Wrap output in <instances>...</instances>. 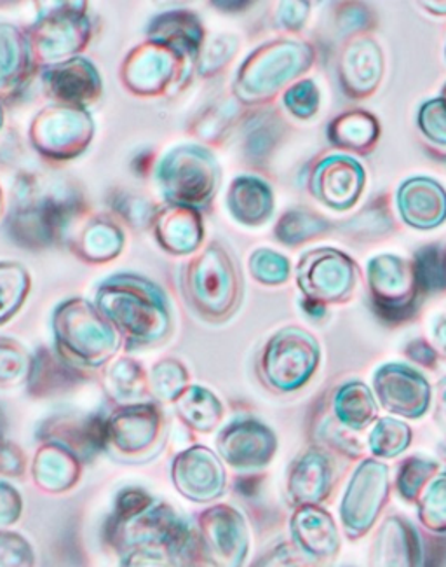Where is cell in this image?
Here are the masks:
<instances>
[{
	"label": "cell",
	"instance_id": "obj_59",
	"mask_svg": "<svg viewBox=\"0 0 446 567\" xmlns=\"http://www.w3.org/2000/svg\"><path fill=\"white\" fill-rule=\"evenodd\" d=\"M445 60H446V45H445Z\"/></svg>",
	"mask_w": 446,
	"mask_h": 567
},
{
	"label": "cell",
	"instance_id": "obj_16",
	"mask_svg": "<svg viewBox=\"0 0 446 567\" xmlns=\"http://www.w3.org/2000/svg\"><path fill=\"white\" fill-rule=\"evenodd\" d=\"M385 75V53L373 35H357L340 45L336 54L339 86L352 102L372 99Z\"/></svg>",
	"mask_w": 446,
	"mask_h": 567
},
{
	"label": "cell",
	"instance_id": "obj_34",
	"mask_svg": "<svg viewBox=\"0 0 446 567\" xmlns=\"http://www.w3.org/2000/svg\"><path fill=\"white\" fill-rule=\"evenodd\" d=\"M311 440L314 447L323 449L333 457H342L348 463H352V461L360 463L366 457L365 442L340 426L328 411V405H324L320 414L312 420Z\"/></svg>",
	"mask_w": 446,
	"mask_h": 567
},
{
	"label": "cell",
	"instance_id": "obj_20",
	"mask_svg": "<svg viewBox=\"0 0 446 567\" xmlns=\"http://www.w3.org/2000/svg\"><path fill=\"white\" fill-rule=\"evenodd\" d=\"M394 202L402 223L412 229L434 230L446 223V189L436 178H405L397 185Z\"/></svg>",
	"mask_w": 446,
	"mask_h": 567
},
{
	"label": "cell",
	"instance_id": "obj_47",
	"mask_svg": "<svg viewBox=\"0 0 446 567\" xmlns=\"http://www.w3.org/2000/svg\"><path fill=\"white\" fill-rule=\"evenodd\" d=\"M145 383H147V379H145L144 370L129 358L115 362L108 370L107 384L117 396H132Z\"/></svg>",
	"mask_w": 446,
	"mask_h": 567
},
{
	"label": "cell",
	"instance_id": "obj_12",
	"mask_svg": "<svg viewBox=\"0 0 446 567\" xmlns=\"http://www.w3.org/2000/svg\"><path fill=\"white\" fill-rule=\"evenodd\" d=\"M95 130V120L86 109L53 103L33 115L29 138L33 151L42 157L63 163L86 153Z\"/></svg>",
	"mask_w": 446,
	"mask_h": 567
},
{
	"label": "cell",
	"instance_id": "obj_28",
	"mask_svg": "<svg viewBox=\"0 0 446 567\" xmlns=\"http://www.w3.org/2000/svg\"><path fill=\"white\" fill-rule=\"evenodd\" d=\"M227 210L236 223L245 227H262L276 210L274 189L266 178L238 175L227 190Z\"/></svg>",
	"mask_w": 446,
	"mask_h": 567
},
{
	"label": "cell",
	"instance_id": "obj_21",
	"mask_svg": "<svg viewBox=\"0 0 446 567\" xmlns=\"http://www.w3.org/2000/svg\"><path fill=\"white\" fill-rule=\"evenodd\" d=\"M65 247L82 262H111L123 254L126 233L108 212H90L79 220Z\"/></svg>",
	"mask_w": 446,
	"mask_h": 567
},
{
	"label": "cell",
	"instance_id": "obj_7",
	"mask_svg": "<svg viewBox=\"0 0 446 567\" xmlns=\"http://www.w3.org/2000/svg\"><path fill=\"white\" fill-rule=\"evenodd\" d=\"M323 360L320 341L299 326H288L272 333L258 358V375L263 386L290 395L311 383Z\"/></svg>",
	"mask_w": 446,
	"mask_h": 567
},
{
	"label": "cell",
	"instance_id": "obj_45",
	"mask_svg": "<svg viewBox=\"0 0 446 567\" xmlns=\"http://www.w3.org/2000/svg\"><path fill=\"white\" fill-rule=\"evenodd\" d=\"M415 123L421 135L434 147L446 148V102L442 96L426 100L418 107Z\"/></svg>",
	"mask_w": 446,
	"mask_h": 567
},
{
	"label": "cell",
	"instance_id": "obj_10",
	"mask_svg": "<svg viewBox=\"0 0 446 567\" xmlns=\"http://www.w3.org/2000/svg\"><path fill=\"white\" fill-rule=\"evenodd\" d=\"M391 493L390 465L372 456L361 460L352 470L339 506L340 524L349 542H360L372 533L390 505Z\"/></svg>",
	"mask_w": 446,
	"mask_h": 567
},
{
	"label": "cell",
	"instance_id": "obj_36",
	"mask_svg": "<svg viewBox=\"0 0 446 567\" xmlns=\"http://www.w3.org/2000/svg\"><path fill=\"white\" fill-rule=\"evenodd\" d=\"M108 214L133 230H151L160 205L152 202L145 194L129 189H115L108 194Z\"/></svg>",
	"mask_w": 446,
	"mask_h": 567
},
{
	"label": "cell",
	"instance_id": "obj_29",
	"mask_svg": "<svg viewBox=\"0 0 446 567\" xmlns=\"http://www.w3.org/2000/svg\"><path fill=\"white\" fill-rule=\"evenodd\" d=\"M328 411L340 426L354 435L369 432L381 417V408L372 388L361 379H349L333 388L332 396L328 400Z\"/></svg>",
	"mask_w": 446,
	"mask_h": 567
},
{
	"label": "cell",
	"instance_id": "obj_27",
	"mask_svg": "<svg viewBox=\"0 0 446 567\" xmlns=\"http://www.w3.org/2000/svg\"><path fill=\"white\" fill-rule=\"evenodd\" d=\"M287 121L276 109H250L241 121L242 157L251 168H263L287 136Z\"/></svg>",
	"mask_w": 446,
	"mask_h": 567
},
{
	"label": "cell",
	"instance_id": "obj_54",
	"mask_svg": "<svg viewBox=\"0 0 446 567\" xmlns=\"http://www.w3.org/2000/svg\"><path fill=\"white\" fill-rule=\"evenodd\" d=\"M422 9L433 17L446 18V0H431V2H421Z\"/></svg>",
	"mask_w": 446,
	"mask_h": 567
},
{
	"label": "cell",
	"instance_id": "obj_51",
	"mask_svg": "<svg viewBox=\"0 0 446 567\" xmlns=\"http://www.w3.org/2000/svg\"><path fill=\"white\" fill-rule=\"evenodd\" d=\"M433 421L446 440V375L438 379L433 391Z\"/></svg>",
	"mask_w": 446,
	"mask_h": 567
},
{
	"label": "cell",
	"instance_id": "obj_48",
	"mask_svg": "<svg viewBox=\"0 0 446 567\" xmlns=\"http://www.w3.org/2000/svg\"><path fill=\"white\" fill-rule=\"evenodd\" d=\"M29 367L23 346L13 339L0 338V383H17L23 378Z\"/></svg>",
	"mask_w": 446,
	"mask_h": 567
},
{
	"label": "cell",
	"instance_id": "obj_57",
	"mask_svg": "<svg viewBox=\"0 0 446 567\" xmlns=\"http://www.w3.org/2000/svg\"><path fill=\"white\" fill-rule=\"evenodd\" d=\"M439 96H442V99L446 102V83L443 84L442 93H439Z\"/></svg>",
	"mask_w": 446,
	"mask_h": 567
},
{
	"label": "cell",
	"instance_id": "obj_5",
	"mask_svg": "<svg viewBox=\"0 0 446 567\" xmlns=\"http://www.w3.org/2000/svg\"><path fill=\"white\" fill-rule=\"evenodd\" d=\"M154 178L164 205L208 210L221 185V168L211 148L181 144L164 154L154 166Z\"/></svg>",
	"mask_w": 446,
	"mask_h": 567
},
{
	"label": "cell",
	"instance_id": "obj_23",
	"mask_svg": "<svg viewBox=\"0 0 446 567\" xmlns=\"http://www.w3.org/2000/svg\"><path fill=\"white\" fill-rule=\"evenodd\" d=\"M39 69L27 30L0 21V100L23 95Z\"/></svg>",
	"mask_w": 446,
	"mask_h": 567
},
{
	"label": "cell",
	"instance_id": "obj_1",
	"mask_svg": "<svg viewBox=\"0 0 446 567\" xmlns=\"http://www.w3.org/2000/svg\"><path fill=\"white\" fill-rule=\"evenodd\" d=\"M90 212L74 182L23 173L14 184L6 233L18 247L45 250L66 245L79 220Z\"/></svg>",
	"mask_w": 446,
	"mask_h": 567
},
{
	"label": "cell",
	"instance_id": "obj_42",
	"mask_svg": "<svg viewBox=\"0 0 446 567\" xmlns=\"http://www.w3.org/2000/svg\"><path fill=\"white\" fill-rule=\"evenodd\" d=\"M241 41L232 33H220L217 38L206 39L201 54L197 58L196 72L199 78H215L226 71L239 53Z\"/></svg>",
	"mask_w": 446,
	"mask_h": 567
},
{
	"label": "cell",
	"instance_id": "obj_9",
	"mask_svg": "<svg viewBox=\"0 0 446 567\" xmlns=\"http://www.w3.org/2000/svg\"><path fill=\"white\" fill-rule=\"evenodd\" d=\"M38 20L27 30L39 66L82 56L93 35L86 2H42Z\"/></svg>",
	"mask_w": 446,
	"mask_h": 567
},
{
	"label": "cell",
	"instance_id": "obj_19",
	"mask_svg": "<svg viewBox=\"0 0 446 567\" xmlns=\"http://www.w3.org/2000/svg\"><path fill=\"white\" fill-rule=\"evenodd\" d=\"M336 484V457L323 449L311 445L291 465L288 475V496L295 508L308 505L323 506V503L335 493Z\"/></svg>",
	"mask_w": 446,
	"mask_h": 567
},
{
	"label": "cell",
	"instance_id": "obj_35",
	"mask_svg": "<svg viewBox=\"0 0 446 567\" xmlns=\"http://www.w3.org/2000/svg\"><path fill=\"white\" fill-rule=\"evenodd\" d=\"M414 442V430L406 421L393 415L378 417L366 436V451L375 460H396L408 451Z\"/></svg>",
	"mask_w": 446,
	"mask_h": 567
},
{
	"label": "cell",
	"instance_id": "obj_43",
	"mask_svg": "<svg viewBox=\"0 0 446 567\" xmlns=\"http://www.w3.org/2000/svg\"><path fill=\"white\" fill-rule=\"evenodd\" d=\"M335 29L345 41L357 35H372L377 29V14L369 4L340 2L335 6Z\"/></svg>",
	"mask_w": 446,
	"mask_h": 567
},
{
	"label": "cell",
	"instance_id": "obj_15",
	"mask_svg": "<svg viewBox=\"0 0 446 567\" xmlns=\"http://www.w3.org/2000/svg\"><path fill=\"white\" fill-rule=\"evenodd\" d=\"M372 390L378 408L403 421L422 420L433 409V384L406 362L382 363L373 372Z\"/></svg>",
	"mask_w": 446,
	"mask_h": 567
},
{
	"label": "cell",
	"instance_id": "obj_33",
	"mask_svg": "<svg viewBox=\"0 0 446 567\" xmlns=\"http://www.w3.org/2000/svg\"><path fill=\"white\" fill-rule=\"evenodd\" d=\"M245 114V107L236 100H221L197 115L190 124L189 133L203 142L205 147H220L229 141L236 128L241 126Z\"/></svg>",
	"mask_w": 446,
	"mask_h": 567
},
{
	"label": "cell",
	"instance_id": "obj_46",
	"mask_svg": "<svg viewBox=\"0 0 446 567\" xmlns=\"http://www.w3.org/2000/svg\"><path fill=\"white\" fill-rule=\"evenodd\" d=\"M187 370L178 360H163L151 372L152 388L157 395L173 399L180 391H185Z\"/></svg>",
	"mask_w": 446,
	"mask_h": 567
},
{
	"label": "cell",
	"instance_id": "obj_24",
	"mask_svg": "<svg viewBox=\"0 0 446 567\" xmlns=\"http://www.w3.org/2000/svg\"><path fill=\"white\" fill-rule=\"evenodd\" d=\"M145 35L147 41L163 45L194 66L208 39L201 17L189 9H175L157 14L148 23Z\"/></svg>",
	"mask_w": 446,
	"mask_h": 567
},
{
	"label": "cell",
	"instance_id": "obj_3",
	"mask_svg": "<svg viewBox=\"0 0 446 567\" xmlns=\"http://www.w3.org/2000/svg\"><path fill=\"white\" fill-rule=\"evenodd\" d=\"M318 62V50L308 39L283 35L258 45L239 65L232 99L248 109L271 107L284 91L305 78Z\"/></svg>",
	"mask_w": 446,
	"mask_h": 567
},
{
	"label": "cell",
	"instance_id": "obj_4",
	"mask_svg": "<svg viewBox=\"0 0 446 567\" xmlns=\"http://www.w3.org/2000/svg\"><path fill=\"white\" fill-rule=\"evenodd\" d=\"M180 290L187 308L201 320L226 323L245 299L241 266L224 243L214 239L184 264Z\"/></svg>",
	"mask_w": 446,
	"mask_h": 567
},
{
	"label": "cell",
	"instance_id": "obj_38",
	"mask_svg": "<svg viewBox=\"0 0 446 567\" xmlns=\"http://www.w3.org/2000/svg\"><path fill=\"white\" fill-rule=\"evenodd\" d=\"M32 290V276L20 262H0V326L21 311Z\"/></svg>",
	"mask_w": 446,
	"mask_h": 567
},
{
	"label": "cell",
	"instance_id": "obj_40",
	"mask_svg": "<svg viewBox=\"0 0 446 567\" xmlns=\"http://www.w3.org/2000/svg\"><path fill=\"white\" fill-rule=\"evenodd\" d=\"M417 517L421 526L433 535H446V470L418 497Z\"/></svg>",
	"mask_w": 446,
	"mask_h": 567
},
{
	"label": "cell",
	"instance_id": "obj_11",
	"mask_svg": "<svg viewBox=\"0 0 446 567\" xmlns=\"http://www.w3.org/2000/svg\"><path fill=\"white\" fill-rule=\"evenodd\" d=\"M361 269L348 251L318 247L303 251L295 266V284L302 299L332 308L351 302Z\"/></svg>",
	"mask_w": 446,
	"mask_h": 567
},
{
	"label": "cell",
	"instance_id": "obj_56",
	"mask_svg": "<svg viewBox=\"0 0 446 567\" xmlns=\"http://www.w3.org/2000/svg\"><path fill=\"white\" fill-rule=\"evenodd\" d=\"M4 193H2V189H0V217H2V214H4Z\"/></svg>",
	"mask_w": 446,
	"mask_h": 567
},
{
	"label": "cell",
	"instance_id": "obj_18",
	"mask_svg": "<svg viewBox=\"0 0 446 567\" xmlns=\"http://www.w3.org/2000/svg\"><path fill=\"white\" fill-rule=\"evenodd\" d=\"M290 530L297 550L314 566L333 563L342 550L339 524L324 506L295 508L291 515Z\"/></svg>",
	"mask_w": 446,
	"mask_h": 567
},
{
	"label": "cell",
	"instance_id": "obj_41",
	"mask_svg": "<svg viewBox=\"0 0 446 567\" xmlns=\"http://www.w3.org/2000/svg\"><path fill=\"white\" fill-rule=\"evenodd\" d=\"M248 271L257 284L263 287H283L290 281L291 260L272 248H257L248 257Z\"/></svg>",
	"mask_w": 446,
	"mask_h": 567
},
{
	"label": "cell",
	"instance_id": "obj_6",
	"mask_svg": "<svg viewBox=\"0 0 446 567\" xmlns=\"http://www.w3.org/2000/svg\"><path fill=\"white\" fill-rule=\"evenodd\" d=\"M51 327L60 357L79 365H105L123 342L95 302L84 297L62 300L54 308Z\"/></svg>",
	"mask_w": 446,
	"mask_h": 567
},
{
	"label": "cell",
	"instance_id": "obj_26",
	"mask_svg": "<svg viewBox=\"0 0 446 567\" xmlns=\"http://www.w3.org/2000/svg\"><path fill=\"white\" fill-rule=\"evenodd\" d=\"M382 136L377 115L366 109L354 107L340 112L326 124V141L339 153L370 156L375 153Z\"/></svg>",
	"mask_w": 446,
	"mask_h": 567
},
{
	"label": "cell",
	"instance_id": "obj_58",
	"mask_svg": "<svg viewBox=\"0 0 446 567\" xmlns=\"http://www.w3.org/2000/svg\"><path fill=\"white\" fill-rule=\"evenodd\" d=\"M443 460H445V470H446V449L443 451Z\"/></svg>",
	"mask_w": 446,
	"mask_h": 567
},
{
	"label": "cell",
	"instance_id": "obj_14",
	"mask_svg": "<svg viewBox=\"0 0 446 567\" xmlns=\"http://www.w3.org/2000/svg\"><path fill=\"white\" fill-rule=\"evenodd\" d=\"M369 175L365 166L354 156L330 153L315 157L308 168L305 187L311 198L328 210H352L360 205L366 190Z\"/></svg>",
	"mask_w": 446,
	"mask_h": 567
},
{
	"label": "cell",
	"instance_id": "obj_50",
	"mask_svg": "<svg viewBox=\"0 0 446 567\" xmlns=\"http://www.w3.org/2000/svg\"><path fill=\"white\" fill-rule=\"evenodd\" d=\"M406 360L422 367V369L436 370L442 358L438 351L434 348L433 342L426 338H415L406 342L405 350H403Z\"/></svg>",
	"mask_w": 446,
	"mask_h": 567
},
{
	"label": "cell",
	"instance_id": "obj_25",
	"mask_svg": "<svg viewBox=\"0 0 446 567\" xmlns=\"http://www.w3.org/2000/svg\"><path fill=\"white\" fill-rule=\"evenodd\" d=\"M151 230L160 250L169 256H194L205 243L203 214L180 206H160Z\"/></svg>",
	"mask_w": 446,
	"mask_h": 567
},
{
	"label": "cell",
	"instance_id": "obj_22",
	"mask_svg": "<svg viewBox=\"0 0 446 567\" xmlns=\"http://www.w3.org/2000/svg\"><path fill=\"white\" fill-rule=\"evenodd\" d=\"M424 548L417 527L403 515H387L377 527L369 567H422Z\"/></svg>",
	"mask_w": 446,
	"mask_h": 567
},
{
	"label": "cell",
	"instance_id": "obj_17",
	"mask_svg": "<svg viewBox=\"0 0 446 567\" xmlns=\"http://www.w3.org/2000/svg\"><path fill=\"white\" fill-rule=\"evenodd\" d=\"M45 93L69 107L86 109L95 105L103 95V81L95 63L86 56L72 58L58 65L45 66L41 72Z\"/></svg>",
	"mask_w": 446,
	"mask_h": 567
},
{
	"label": "cell",
	"instance_id": "obj_60",
	"mask_svg": "<svg viewBox=\"0 0 446 567\" xmlns=\"http://www.w3.org/2000/svg\"><path fill=\"white\" fill-rule=\"evenodd\" d=\"M445 257H446V245H445Z\"/></svg>",
	"mask_w": 446,
	"mask_h": 567
},
{
	"label": "cell",
	"instance_id": "obj_37",
	"mask_svg": "<svg viewBox=\"0 0 446 567\" xmlns=\"http://www.w3.org/2000/svg\"><path fill=\"white\" fill-rule=\"evenodd\" d=\"M442 468V461L433 457L422 456V454L405 457L397 465L393 487L403 502L412 505L418 502V497L426 491L427 485L443 472Z\"/></svg>",
	"mask_w": 446,
	"mask_h": 567
},
{
	"label": "cell",
	"instance_id": "obj_49",
	"mask_svg": "<svg viewBox=\"0 0 446 567\" xmlns=\"http://www.w3.org/2000/svg\"><path fill=\"white\" fill-rule=\"evenodd\" d=\"M311 9V2H300V0L279 2L276 4L274 23L288 35H297L308 25Z\"/></svg>",
	"mask_w": 446,
	"mask_h": 567
},
{
	"label": "cell",
	"instance_id": "obj_44",
	"mask_svg": "<svg viewBox=\"0 0 446 567\" xmlns=\"http://www.w3.org/2000/svg\"><path fill=\"white\" fill-rule=\"evenodd\" d=\"M284 111L297 121H311L321 109V90L314 79L303 78L281 96Z\"/></svg>",
	"mask_w": 446,
	"mask_h": 567
},
{
	"label": "cell",
	"instance_id": "obj_30",
	"mask_svg": "<svg viewBox=\"0 0 446 567\" xmlns=\"http://www.w3.org/2000/svg\"><path fill=\"white\" fill-rule=\"evenodd\" d=\"M232 432L229 457H232L234 465L262 468L271 463L278 451V439L271 427L260 421L248 420L236 424Z\"/></svg>",
	"mask_w": 446,
	"mask_h": 567
},
{
	"label": "cell",
	"instance_id": "obj_8",
	"mask_svg": "<svg viewBox=\"0 0 446 567\" xmlns=\"http://www.w3.org/2000/svg\"><path fill=\"white\" fill-rule=\"evenodd\" d=\"M365 276L370 306L381 323L394 329L415 320L426 297L418 285L414 260L377 254L366 262Z\"/></svg>",
	"mask_w": 446,
	"mask_h": 567
},
{
	"label": "cell",
	"instance_id": "obj_52",
	"mask_svg": "<svg viewBox=\"0 0 446 567\" xmlns=\"http://www.w3.org/2000/svg\"><path fill=\"white\" fill-rule=\"evenodd\" d=\"M429 341L438 351L439 358L446 360V312L434 318Z\"/></svg>",
	"mask_w": 446,
	"mask_h": 567
},
{
	"label": "cell",
	"instance_id": "obj_39",
	"mask_svg": "<svg viewBox=\"0 0 446 567\" xmlns=\"http://www.w3.org/2000/svg\"><path fill=\"white\" fill-rule=\"evenodd\" d=\"M412 260L426 299L446 292V257L443 243H429L426 247L418 248Z\"/></svg>",
	"mask_w": 446,
	"mask_h": 567
},
{
	"label": "cell",
	"instance_id": "obj_55",
	"mask_svg": "<svg viewBox=\"0 0 446 567\" xmlns=\"http://www.w3.org/2000/svg\"><path fill=\"white\" fill-rule=\"evenodd\" d=\"M6 124V111H4V102L0 100V132L4 130Z\"/></svg>",
	"mask_w": 446,
	"mask_h": 567
},
{
	"label": "cell",
	"instance_id": "obj_53",
	"mask_svg": "<svg viewBox=\"0 0 446 567\" xmlns=\"http://www.w3.org/2000/svg\"><path fill=\"white\" fill-rule=\"evenodd\" d=\"M300 308H302V311L305 312L309 318H312V320H323V318L326 317L328 308L315 305V302H311V300H300Z\"/></svg>",
	"mask_w": 446,
	"mask_h": 567
},
{
	"label": "cell",
	"instance_id": "obj_31",
	"mask_svg": "<svg viewBox=\"0 0 446 567\" xmlns=\"http://www.w3.org/2000/svg\"><path fill=\"white\" fill-rule=\"evenodd\" d=\"M335 230L336 224L321 212L309 206H293L276 223L274 239L283 247L299 248L315 239L328 238Z\"/></svg>",
	"mask_w": 446,
	"mask_h": 567
},
{
	"label": "cell",
	"instance_id": "obj_32",
	"mask_svg": "<svg viewBox=\"0 0 446 567\" xmlns=\"http://www.w3.org/2000/svg\"><path fill=\"white\" fill-rule=\"evenodd\" d=\"M336 230L345 236L348 241L360 243V245L377 243L393 236L396 233V220L387 203V196L373 198L363 210L352 215L348 220H340V224H336Z\"/></svg>",
	"mask_w": 446,
	"mask_h": 567
},
{
	"label": "cell",
	"instance_id": "obj_2",
	"mask_svg": "<svg viewBox=\"0 0 446 567\" xmlns=\"http://www.w3.org/2000/svg\"><path fill=\"white\" fill-rule=\"evenodd\" d=\"M93 302L129 348L159 344L172 333L168 293L145 276L133 272L108 276L96 287Z\"/></svg>",
	"mask_w": 446,
	"mask_h": 567
},
{
	"label": "cell",
	"instance_id": "obj_13",
	"mask_svg": "<svg viewBox=\"0 0 446 567\" xmlns=\"http://www.w3.org/2000/svg\"><path fill=\"white\" fill-rule=\"evenodd\" d=\"M196 66L181 60L163 45L144 41L135 45L121 63L120 78L123 86L136 96L172 95L184 86Z\"/></svg>",
	"mask_w": 446,
	"mask_h": 567
}]
</instances>
